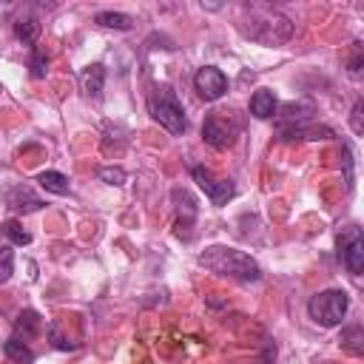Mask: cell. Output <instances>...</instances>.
<instances>
[{"instance_id": "7a4b0ae2", "label": "cell", "mask_w": 364, "mask_h": 364, "mask_svg": "<svg viewBox=\"0 0 364 364\" xmlns=\"http://www.w3.org/2000/svg\"><path fill=\"white\" fill-rule=\"evenodd\" d=\"M199 264L210 273L236 279V282H259L262 279V267L253 256H247L245 250L228 247V245H210L199 253Z\"/></svg>"}, {"instance_id": "603a6c76", "label": "cell", "mask_w": 364, "mask_h": 364, "mask_svg": "<svg viewBox=\"0 0 364 364\" xmlns=\"http://www.w3.org/2000/svg\"><path fill=\"white\" fill-rule=\"evenodd\" d=\"M350 122H353V131L361 134V102L353 105V117H350Z\"/></svg>"}, {"instance_id": "8992f818", "label": "cell", "mask_w": 364, "mask_h": 364, "mask_svg": "<svg viewBox=\"0 0 364 364\" xmlns=\"http://www.w3.org/2000/svg\"><path fill=\"white\" fill-rule=\"evenodd\" d=\"M338 259L350 276H361L364 270V236L358 225H347L338 233Z\"/></svg>"}, {"instance_id": "7c38bea8", "label": "cell", "mask_w": 364, "mask_h": 364, "mask_svg": "<svg viewBox=\"0 0 364 364\" xmlns=\"http://www.w3.org/2000/svg\"><path fill=\"white\" fill-rule=\"evenodd\" d=\"M276 108H279V102H276V94H273L270 88L253 91V97H250V114H253L256 119H270V117H276Z\"/></svg>"}, {"instance_id": "30bf717a", "label": "cell", "mask_w": 364, "mask_h": 364, "mask_svg": "<svg viewBox=\"0 0 364 364\" xmlns=\"http://www.w3.org/2000/svg\"><path fill=\"white\" fill-rule=\"evenodd\" d=\"M6 205H9L14 213H34V210L46 208V202H43L28 185H14V188L6 193Z\"/></svg>"}, {"instance_id": "277c9868", "label": "cell", "mask_w": 364, "mask_h": 364, "mask_svg": "<svg viewBox=\"0 0 364 364\" xmlns=\"http://www.w3.org/2000/svg\"><path fill=\"white\" fill-rule=\"evenodd\" d=\"M347 307H350L347 290L330 287V290H318L316 296H310V301H307V316H310L316 324H321V327H336V324L344 321Z\"/></svg>"}, {"instance_id": "7402d4cb", "label": "cell", "mask_w": 364, "mask_h": 364, "mask_svg": "<svg viewBox=\"0 0 364 364\" xmlns=\"http://www.w3.org/2000/svg\"><path fill=\"white\" fill-rule=\"evenodd\" d=\"M28 68H31V77H46V71H48V60H46V54L40 51V48H34L31 51V60H28Z\"/></svg>"}, {"instance_id": "9a60e30c", "label": "cell", "mask_w": 364, "mask_h": 364, "mask_svg": "<svg viewBox=\"0 0 364 364\" xmlns=\"http://www.w3.org/2000/svg\"><path fill=\"white\" fill-rule=\"evenodd\" d=\"M341 350L350 355H361L364 353V330L361 324H350L341 330Z\"/></svg>"}, {"instance_id": "5bb4252c", "label": "cell", "mask_w": 364, "mask_h": 364, "mask_svg": "<svg viewBox=\"0 0 364 364\" xmlns=\"http://www.w3.org/2000/svg\"><path fill=\"white\" fill-rule=\"evenodd\" d=\"M3 355L9 361H14V364H34V350L26 341L14 338V336L9 341H3Z\"/></svg>"}, {"instance_id": "5b68a950", "label": "cell", "mask_w": 364, "mask_h": 364, "mask_svg": "<svg viewBox=\"0 0 364 364\" xmlns=\"http://www.w3.org/2000/svg\"><path fill=\"white\" fill-rule=\"evenodd\" d=\"M202 136H205V142H208L210 148L225 151V148H230V145L236 142V136H239V122H236V117L228 114V111H210V114L205 117V122H202Z\"/></svg>"}, {"instance_id": "ba28073f", "label": "cell", "mask_w": 364, "mask_h": 364, "mask_svg": "<svg viewBox=\"0 0 364 364\" xmlns=\"http://www.w3.org/2000/svg\"><path fill=\"white\" fill-rule=\"evenodd\" d=\"M228 77H225V71L222 68H216V65H202L199 71H196V77H193V88H196V94L205 100V102H216L219 97H225L228 94Z\"/></svg>"}, {"instance_id": "9c48e42d", "label": "cell", "mask_w": 364, "mask_h": 364, "mask_svg": "<svg viewBox=\"0 0 364 364\" xmlns=\"http://www.w3.org/2000/svg\"><path fill=\"white\" fill-rule=\"evenodd\" d=\"M282 139H330L333 131L327 125H318L313 119H296L287 125H279Z\"/></svg>"}, {"instance_id": "ac0fdd59", "label": "cell", "mask_w": 364, "mask_h": 364, "mask_svg": "<svg viewBox=\"0 0 364 364\" xmlns=\"http://www.w3.org/2000/svg\"><path fill=\"white\" fill-rule=\"evenodd\" d=\"M14 34H17V40H20L23 46H34L37 37H40V23H37L34 17H20V20L14 23Z\"/></svg>"}, {"instance_id": "52a82bcc", "label": "cell", "mask_w": 364, "mask_h": 364, "mask_svg": "<svg viewBox=\"0 0 364 364\" xmlns=\"http://www.w3.org/2000/svg\"><path fill=\"white\" fill-rule=\"evenodd\" d=\"M191 176H193V182L205 191V196L210 199V205H225L228 199H233V193H236V188H233V182L230 179H219V176H213L208 168H202V165H191Z\"/></svg>"}, {"instance_id": "3957f363", "label": "cell", "mask_w": 364, "mask_h": 364, "mask_svg": "<svg viewBox=\"0 0 364 364\" xmlns=\"http://www.w3.org/2000/svg\"><path fill=\"white\" fill-rule=\"evenodd\" d=\"M148 111H151V117H154L168 134H173V136L185 134L188 119H185L182 102H179V97H176V91H173L171 85L162 82V85L154 88V94L148 97Z\"/></svg>"}, {"instance_id": "ffe728a7", "label": "cell", "mask_w": 364, "mask_h": 364, "mask_svg": "<svg viewBox=\"0 0 364 364\" xmlns=\"http://www.w3.org/2000/svg\"><path fill=\"white\" fill-rule=\"evenodd\" d=\"M97 176L105 182V185H114V188H119V185H125V171L122 168H117V165H105V168H100L97 171Z\"/></svg>"}, {"instance_id": "8fae6325", "label": "cell", "mask_w": 364, "mask_h": 364, "mask_svg": "<svg viewBox=\"0 0 364 364\" xmlns=\"http://www.w3.org/2000/svg\"><path fill=\"white\" fill-rule=\"evenodd\" d=\"M80 85H82V91H85L91 100H100V97H102V88H105V65L91 63L88 68H82Z\"/></svg>"}, {"instance_id": "d6986e66", "label": "cell", "mask_w": 364, "mask_h": 364, "mask_svg": "<svg viewBox=\"0 0 364 364\" xmlns=\"http://www.w3.org/2000/svg\"><path fill=\"white\" fill-rule=\"evenodd\" d=\"M0 233H3L11 245H28V242H31V233L23 230V225H20L17 219H6V222H0Z\"/></svg>"}, {"instance_id": "2e32d148", "label": "cell", "mask_w": 364, "mask_h": 364, "mask_svg": "<svg viewBox=\"0 0 364 364\" xmlns=\"http://www.w3.org/2000/svg\"><path fill=\"white\" fill-rule=\"evenodd\" d=\"M94 23L102 26V28H117V31H128L134 26L131 14H122V11H97Z\"/></svg>"}, {"instance_id": "4fadbf2b", "label": "cell", "mask_w": 364, "mask_h": 364, "mask_svg": "<svg viewBox=\"0 0 364 364\" xmlns=\"http://www.w3.org/2000/svg\"><path fill=\"white\" fill-rule=\"evenodd\" d=\"M43 327V318L37 310H23L17 318H14V338L20 341H31Z\"/></svg>"}, {"instance_id": "cb8c5ba5", "label": "cell", "mask_w": 364, "mask_h": 364, "mask_svg": "<svg viewBox=\"0 0 364 364\" xmlns=\"http://www.w3.org/2000/svg\"><path fill=\"white\" fill-rule=\"evenodd\" d=\"M0 91H3V85H0Z\"/></svg>"}, {"instance_id": "44dd1931", "label": "cell", "mask_w": 364, "mask_h": 364, "mask_svg": "<svg viewBox=\"0 0 364 364\" xmlns=\"http://www.w3.org/2000/svg\"><path fill=\"white\" fill-rule=\"evenodd\" d=\"M11 273H14V250L9 245H3L0 247V284L9 282Z\"/></svg>"}, {"instance_id": "6da1fadb", "label": "cell", "mask_w": 364, "mask_h": 364, "mask_svg": "<svg viewBox=\"0 0 364 364\" xmlns=\"http://www.w3.org/2000/svg\"><path fill=\"white\" fill-rule=\"evenodd\" d=\"M239 28L245 37L262 46H282L293 37V20L270 6H245V17Z\"/></svg>"}, {"instance_id": "e0dca14e", "label": "cell", "mask_w": 364, "mask_h": 364, "mask_svg": "<svg viewBox=\"0 0 364 364\" xmlns=\"http://www.w3.org/2000/svg\"><path fill=\"white\" fill-rule=\"evenodd\" d=\"M37 182H40L48 193H54V196H65V193H68V179H65L60 171H40V173H37Z\"/></svg>"}]
</instances>
